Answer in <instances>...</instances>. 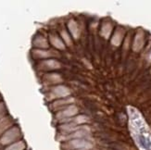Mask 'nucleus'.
Returning <instances> with one entry per match:
<instances>
[{
  "label": "nucleus",
  "mask_w": 151,
  "mask_h": 150,
  "mask_svg": "<svg viewBox=\"0 0 151 150\" xmlns=\"http://www.w3.org/2000/svg\"><path fill=\"white\" fill-rule=\"evenodd\" d=\"M45 79L49 82V83H58L62 82L61 77L57 73H51L49 75H47Z\"/></svg>",
  "instance_id": "obj_13"
},
{
  "label": "nucleus",
  "mask_w": 151,
  "mask_h": 150,
  "mask_svg": "<svg viewBox=\"0 0 151 150\" xmlns=\"http://www.w3.org/2000/svg\"><path fill=\"white\" fill-rule=\"evenodd\" d=\"M90 134V128L88 126H83L82 129L78 130L76 132L69 133L67 136H65L64 140H73V139H83L88 137Z\"/></svg>",
  "instance_id": "obj_3"
},
{
  "label": "nucleus",
  "mask_w": 151,
  "mask_h": 150,
  "mask_svg": "<svg viewBox=\"0 0 151 150\" xmlns=\"http://www.w3.org/2000/svg\"><path fill=\"white\" fill-rule=\"evenodd\" d=\"M144 45V34L142 31H139L137 32V34L134 38V42L133 44V48L134 51L138 52L142 49Z\"/></svg>",
  "instance_id": "obj_5"
},
{
  "label": "nucleus",
  "mask_w": 151,
  "mask_h": 150,
  "mask_svg": "<svg viewBox=\"0 0 151 150\" xmlns=\"http://www.w3.org/2000/svg\"><path fill=\"white\" fill-rule=\"evenodd\" d=\"M77 113H78V108L73 105H70V106H67V108L61 110V111L58 112L56 115V118L60 121H63L66 119L73 118Z\"/></svg>",
  "instance_id": "obj_2"
},
{
  "label": "nucleus",
  "mask_w": 151,
  "mask_h": 150,
  "mask_svg": "<svg viewBox=\"0 0 151 150\" xmlns=\"http://www.w3.org/2000/svg\"><path fill=\"white\" fill-rule=\"evenodd\" d=\"M111 30H112V26H111V24L109 22L104 23L102 26V29H101L102 36H104L105 38H109L110 32H111Z\"/></svg>",
  "instance_id": "obj_11"
},
{
  "label": "nucleus",
  "mask_w": 151,
  "mask_h": 150,
  "mask_svg": "<svg viewBox=\"0 0 151 150\" xmlns=\"http://www.w3.org/2000/svg\"><path fill=\"white\" fill-rule=\"evenodd\" d=\"M50 94H51L50 98H60V97L69 96L70 94V91L66 86L58 85L52 89V92Z\"/></svg>",
  "instance_id": "obj_4"
},
{
  "label": "nucleus",
  "mask_w": 151,
  "mask_h": 150,
  "mask_svg": "<svg viewBox=\"0 0 151 150\" xmlns=\"http://www.w3.org/2000/svg\"><path fill=\"white\" fill-rule=\"evenodd\" d=\"M74 101L73 98L69 97V98H65L64 100H57L53 103V108L54 109H60L63 108V106H67L69 104L73 103Z\"/></svg>",
  "instance_id": "obj_7"
},
{
  "label": "nucleus",
  "mask_w": 151,
  "mask_h": 150,
  "mask_svg": "<svg viewBox=\"0 0 151 150\" xmlns=\"http://www.w3.org/2000/svg\"><path fill=\"white\" fill-rule=\"evenodd\" d=\"M65 147L71 150H80V149L89 150L91 148H93V143L90 142L89 140H86L85 138L73 139V140H70L65 145Z\"/></svg>",
  "instance_id": "obj_1"
},
{
  "label": "nucleus",
  "mask_w": 151,
  "mask_h": 150,
  "mask_svg": "<svg viewBox=\"0 0 151 150\" xmlns=\"http://www.w3.org/2000/svg\"><path fill=\"white\" fill-rule=\"evenodd\" d=\"M148 60H149V61L151 62V52H150V54H149V56H148Z\"/></svg>",
  "instance_id": "obj_16"
},
{
  "label": "nucleus",
  "mask_w": 151,
  "mask_h": 150,
  "mask_svg": "<svg viewBox=\"0 0 151 150\" xmlns=\"http://www.w3.org/2000/svg\"><path fill=\"white\" fill-rule=\"evenodd\" d=\"M43 67H45L47 70H55V69H60V63L56 60H47L44 62Z\"/></svg>",
  "instance_id": "obj_10"
},
{
  "label": "nucleus",
  "mask_w": 151,
  "mask_h": 150,
  "mask_svg": "<svg viewBox=\"0 0 151 150\" xmlns=\"http://www.w3.org/2000/svg\"><path fill=\"white\" fill-rule=\"evenodd\" d=\"M69 28H70V31L71 32V34H73V36L75 39H77L79 36H80V31H79L78 25H77V23L74 21H70L69 22Z\"/></svg>",
  "instance_id": "obj_9"
},
{
  "label": "nucleus",
  "mask_w": 151,
  "mask_h": 150,
  "mask_svg": "<svg viewBox=\"0 0 151 150\" xmlns=\"http://www.w3.org/2000/svg\"><path fill=\"white\" fill-rule=\"evenodd\" d=\"M24 147V146H23V144H17V145H14V146H10L9 148H8L6 150H22V148Z\"/></svg>",
  "instance_id": "obj_15"
},
{
  "label": "nucleus",
  "mask_w": 151,
  "mask_h": 150,
  "mask_svg": "<svg viewBox=\"0 0 151 150\" xmlns=\"http://www.w3.org/2000/svg\"><path fill=\"white\" fill-rule=\"evenodd\" d=\"M50 41H51L52 44H53L55 47H57L58 49H64L65 48V44H63V42L58 37L51 36L50 37Z\"/></svg>",
  "instance_id": "obj_12"
},
{
  "label": "nucleus",
  "mask_w": 151,
  "mask_h": 150,
  "mask_svg": "<svg viewBox=\"0 0 151 150\" xmlns=\"http://www.w3.org/2000/svg\"><path fill=\"white\" fill-rule=\"evenodd\" d=\"M123 34H124V31L122 29H121V28L118 29L115 32V34L113 35L112 39H111V44L116 45V47L120 45L122 38H123Z\"/></svg>",
  "instance_id": "obj_6"
},
{
  "label": "nucleus",
  "mask_w": 151,
  "mask_h": 150,
  "mask_svg": "<svg viewBox=\"0 0 151 150\" xmlns=\"http://www.w3.org/2000/svg\"><path fill=\"white\" fill-rule=\"evenodd\" d=\"M61 34H62V37H63V39H64V42H66V44H67L68 45H70V44H71V41H70V39L69 34H68L65 31H62V32H61Z\"/></svg>",
  "instance_id": "obj_14"
},
{
  "label": "nucleus",
  "mask_w": 151,
  "mask_h": 150,
  "mask_svg": "<svg viewBox=\"0 0 151 150\" xmlns=\"http://www.w3.org/2000/svg\"><path fill=\"white\" fill-rule=\"evenodd\" d=\"M73 121V123L75 125H79V124H83V123H85L88 121V118L86 116H83V115H81V116H77L75 118H73V120L70 119H67V120H63L61 121L63 122H67V121Z\"/></svg>",
  "instance_id": "obj_8"
}]
</instances>
